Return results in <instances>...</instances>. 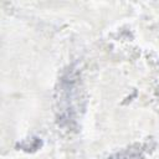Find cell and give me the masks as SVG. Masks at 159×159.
<instances>
[{"label": "cell", "mask_w": 159, "mask_h": 159, "mask_svg": "<svg viewBox=\"0 0 159 159\" xmlns=\"http://www.w3.org/2000/svg\"><path fill=\"white\" fill-rule=\"evenodd\" d=\"M117 159H128V158H125V157H118Z\"/></svg>", "instance_id": "cell-1"}]
</instances>
